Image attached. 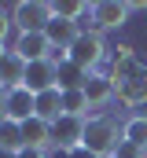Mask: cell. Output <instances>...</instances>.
<instances>
[{"label":"cell","mask_w":147,"mask_h":158,"mask_svg":"<svg viewBox=\"0 0 147 158\" xmlns=\"http://www.w3.org/2000/svg\"><path fill=\"white\" fill-rule=\"evenodd\" d=\"M121 140L147 151V114H132V118L121 121Z\"/></svg>","instance_id":"obj_17"},{"label":"cell","mask_w":147,"mask_h":158,"mask_svg":"<svg viewBox=\"0 0 147 158\" xmlns=\"http://www.w3.org/2000/svg\"><path fill=\"white\" fill-rule=\"evenodd\" d=\"M19 158H48V151H40V147H22Z\"/></svg>","instance_id":"obj_22"},{"label":"cell","mask_w":147,"mask_h":158,"mask_svg":"<svg viewBox=\"0 0 147 158\" xmlns=\"http://www.w3.org/2000/svg\"><path fill=\"white\" fill-rule=\"evenodd\" d=\"M37 118H44L48 125L63 118V92H59V88H48V92H37Z\"/></svg>","instance_id":"obj_15"},{"label":"cell","mask_w":147,"mask_h":158,"mask_svg":"<svg viewBox=\"0 0 147 158\" xmlns=\"http://www.w3.org/2000/svg\"><path fill=\"white\" fill-rule=\"evenodd\" d=\"M0 147H4V151H15V155L26 147V143H22V125H19V121H11V118L0 121Z\"/></svg>","instance_id":"obj_18"},{"label":"cell","mask_w":147,"mask_h":158,"mask_svg":"<svg viewBox=\"0 0 147 158\" xmlns=\"http://www.w3.org/2000/svg\"><path fill=\"white\" fill-rule=\"evenodd\" d=\"M22 81H26V63L15 52H7L0 59V88H19Z\"/></svg>","instance_id":"obj_14"},{"label":"cell","mask_w":147,"mask_h":158,"mask_svg":"<svg viewBox=\"0 0 147 158\" xmlns=\"http://www.w3.org/2000/svg\"><path fill=\"white\" fill-rule=\"evenodd\" d=\"M66 158H96L92 151H85V147H77V151H66Z\"/></svg>","instance_id":"obj_23"},{"label":"cell","mask_w":147,"mask_h":158,"mask_svg":"<svg viewBox=\"0 0 147 158\" xmlns=\"http://www.w3.org/2000/svg\"><path fill=\"white\" fill-rule=\"evenodd\" d=\"M85 99H88L92 110L110 107L118 99V85L110 81V74H88V81H85Z\"/></svg>","instance_id":"obj_7"},{"label":"cell","mask_w":147,"mask_h":158,"mask_svg":"<svg viewBox=\"0 0 147 158\" xmlns=\"http://www.w3.org/2000/svg\"><path fill=\"white\" fill-rule=\"evenodd\" d=\"M37 114V96L26 88V85H19V88H4V118L11 121H30Z\"/></svg>","instance_id":"obj_5"},{"label":"cell","mask_w":147,"mask_h":158,"mask_svg":"<svg viewBox=\"0 0 147 158\" xmlns=\"http://www.w3.org/2000/svg\"><path fill=\"white\" fill-rule=\"evenodd\" d=\"M22 143H26V147H40V151H48V147H52V125L33 114L30 121H22Z\"/></svg>","instance_id":"obj_13"},{"label":"cell","mask_w":147,"mask_h":158,"mask_svg":"<svg viewBox=\"0 0 147 158\" xmlns=\"http://www.w3.org/2000/svg\"><path fill=\"white\" fill-rule=\"evenodd\" d=\"M85 81H88V74L77 66V63H59V70H55V88L59 92H74V88H85Z\"/></svg>","instance_id":"obj_16"},{"label":"cell","mask_w":147,"mask_h":158,"mask_svg":"<svg viewBox=\"0 0 147 158\" xmlns=\"http://www.w3.org/2000/svg\"><path fill=\"white\" fill-rule=\"evenodd\" d=\"M7 52H11V48H4V44H0V59H4V55H7Z\"/></svg>","instance_id":"obj_26"},{"label":"cell","mask_w":147,"mask_h":158,"mask_svg":"<svg viewBox=\"0 0 147 158\" xmlns=\"http://www.w3.org/2000/svg\"><path fill=\"white\" fill-rule=\"evenodd\" d=\"M88 99H85V88H74V92H63V114L70 118H88Z\"/></svg>","instance_id":"obj_19"},{"label":"cell","mask_w":147,"mask_h":158,"mask_svg":"<svg viewBox=\"0 0 147 158\" xmlns=\"http://www.w3.org/2000/svg\"><path fill=\"white\" fill-rule=\"evenodd\" d=\"M0 121H4V88H0Z\"/></svg>","instance_id":"obj_25"},{"label":"cell","mask_w":147,"mask_h":158,"mask_svg":"<svg viewBox=\"0 0 147 158\" xmlns=\"http://www.w3.org/2000/svg\"><path fill=\"white\" fill-rule=\"evenodd\" d=\"M66 59L77 63L85 74H96V66L107 59V40L103 33H96V30H81V37L70 44V52H66Z\"/></svg>","instance_id":"obj_2"},{"label":"cell","mask_w":147,"mask_h":158,"mask_svg":"<svg viewBox=\"0 0 147 158\" xmlns=\"http://www.w3.org/2000/svg\"><path fill=\"white\" fill-rule=\"evenodd\" d=\"M11 26H15V22H11V15H7V11L0 7V44L7 40V33H11Z\"/></svg>","instance_id":"obj_21"},{"label":"cell","mask_w":147,"mask_h":158,"mask_svg":"<svg viewBox=\"0 0 147 158\" xmlns=\"http://www.w3.org/2000/svg\"><path fill=\"white\" fill-rule=\"evenodd\" d=\"M0 158H19V155H15V151H4V147H0Z\"/></svg>","instance_id":"obj_24"},{"label":"cell","mask_w":147,"mask_h":158,"mask_svg":"<svg viewBox=\"0 0 147 158\" xmlns=\"http://www.w3.org/2000/svg\"><path fill=\"white\" fill-rule=\"evenodd\" d=\"M85 121L88 118H70V114H63L59 121H52V147L77 151L85 143Z\"/></svg>","instance_id":"obj_6"},{"label":"cell","mask_w":147,"mask_h":158,"mask_svg":"<svg viewBox=\"0 0 147 158\" xmlns=\"http://www.w3.org/2000/svg\"><path fill=\"white\" fill-rule=\"evenodd\" d=\"M118 143H121V125L107 114H96V118L85 121V151H92L96 158H114L118 151Z\"/></svg>","instance_id":"obj_1"},{"label":"cell","mask_w":147,"mask_h":158,"mask_svg":"<svg viewBox=\"0 0 147 158\" xmlns=\"http://www.w3.org/2000/svg\"><path fill=\"white\" fill-rule=\"evenodd\" d=\"M129 4L125 0H99V4H92V30L96 33H103V30H121L125 26V19H129Z\"/></svg>","instance_id":"obj_4"},{"label":"cell","mask_w":147,"mask_h":158,"mask_svg":"<svg viewBox=\"0 0 147 158\" xmlns=\"http://www.w3.org/2000/svg\"><path fill=\"white\" fill-rule=\"evenodd\" d=\"M55 70H59V66H55L52 59L26 63V81H22V85H26L33 96H37V92H48V88H55Z\"/></svg>","instance_id":"obj_11"},{"label":"cell","mask_w":147,"mask_h":158,"mask_svg":"<svg viewBox=\"0 0 147 158\" xmlns=\"http://www.w3.org/2000/svg\"><path fill=\"white\" fill-rule=\"evenodd\" d=\"M11 22L19 33H44V26L52 22V4L44 0H22L11 7Z\"/></svg>","instance_id":"obj_3"},{"label":"cell","mask_w":147,"mask_h":158,"mask_svg":"<svg viewBox=\"0 0 147 158\" xmlns=\"http://www.w3.org/2000/svg\"><path fill=\"white\" fill-rule=\"evenodd\" d=\"M11 52L22 59V63H40V59H52V44L44 33H19Z\"/></svg>","instance_id":"obj_8"},{"label":"cell","mask_w":147,"mask_h":158,"mask_svg":"<svg viewBox=\"0 0 147 158\" xmlns=\"http://www.w3.org/2000/svg\"><path fill=\"white\" fill-rule=\"evenodd\" d=\"M118 99H121L125 107H147V66L136 77H129V81L118 85Z\"/></svg>","instance_id":"obj_12"},{"label":"cell","mask_w":147,"mask_h":158,"mask_svg":"<svg viewBox=\"0 0 147 158\" xmlns=\"http://www.w3.org/2000/svg\"><path fill=\"white\" fill-rule=\"evenodd\" d=\"M144 66H140V59H136V52H132V44H118L114 48V55H110V81L114 85H121V81L136 77Z\"/></svg>","instance_id":"obj_9"},{"label":"cell","mask_w":147,"mask_h":158,"mask_svg":"<svg viewBox=\"0 0 147 158\" xmlns=\"http://www.w3.org/2000/svg\"><path fill=\"white\" fill-rule=\"evenodd\" d=\"M114 158H147V151L144 147H136V143H118V151H114Z\"/></svg>","instance_id":"obj_20"},{"label":"cell","mask_w":147,"mask_h":158,"mask_svg":"<svg viewBox=\"0 0 147 158\" xmlns=\"http://www.w3.org/2000/svg\"><path fill=\"white\" fill-rule=\"evenodd\" d=\"M44 37H48V44H52L55 52H70V44L81 37V26H77V22H70V19L52 15V22L44 26Z\"/></svg>","instance_id":"obj_10"}]
</instances>
